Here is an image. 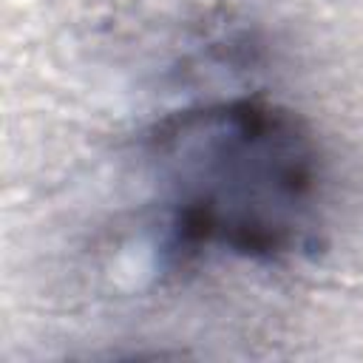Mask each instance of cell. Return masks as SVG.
<instances>
[{
	"label": "cell",
	"mask_w": 363,
	"mask_h": 363,
	"mask_svg": "<svg viewBox=\"0 0 363 363\" xmlns=\"http://www.w3.org/2000/svg\"><path fill=\"white\" fill-rule=\"evenodd\" d=\"M145 159L173 258L275 264L318 238L320 147L281 105L241 96L176 111L150 130Z\"/></svg>",
	"instance_id": "1"
}]
</instances>
